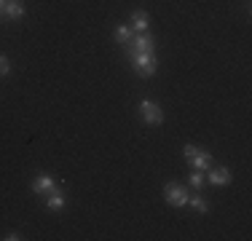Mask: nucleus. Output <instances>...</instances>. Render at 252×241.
I'll return each instance as SVG.
<instances>
[{"label": "nucleus", "instance_id": "9d476101", "mask_svg": "<svg viewBox=\"0 0 252 241\" xmlns=\"http://www.w3.org/2000/svg\"><path fill=\"white\" fill-rule=\"evenodd\" d=\"M46 204H49V209H62V206H65V193H62L59 185L49 193V201H46Z\"/></svg>", "mask_w": 252, "mask_h": 241}, {"label": "nucleus", "instance_id": "6e6552de", "mask_svg": "<svg viewBox=\"0 0 252 241\" xmlns=\"http://www.w3.org/2000/svg\"><path fill=\"white\" fill-rule=\"evenodd\" d=\"M129 22H131V27H134L137 32H145L148 24H151V16H148V11H134Z\"/></svg>", "mask_w": 252, "mask_h": 241}, {"label": "nucleus", "instance_id": "0eeeda50", "mask_svg": "<svg viewBox=\"0 0 252 241\" xmlns=\"http://www.w3.org/2000/svg\"><path fill=\"white\" fill-rule=\"evenodd\" d=\"M153 48H156L153 35H137L134 38V51H140V54H153Z\"/></svg>", "mask_w": 252, "mask_h": 241}, {"label": "nucleus", "instance_id": "9b49d317", "mask_svg": "<svg viewBox=\"0 0 252 241\" xmlns=\"http://www.w3.org/2000/svg\"><path fill=\"white\" fill-rule=\"evenodd\" d=\"M188 204H191V206H193V209H196V212H202V215H204V212L209 209L207 198H202V196H193V198H188Z\"/></svg>", "mask_w": 252, "mask_h": 241}, {"label": "nucleus", "instance_id": "2eb2a0df", "mask_svg": "<svg viewBox=\"0 0 252 241\" xmlns=\"http://www.w3.org/2000/svg\"><path fill=\"white\" fill-rule=\"evenodd\" d=\"M3 5H5V0H0V11H3Z\"/></svg>", "mask_w": 252, "mask_h": 241}, {"label": "nucleus", "instance_id": "f03ea898", "mask_svg": "<svg viewBox=\"0 0 252 241\" xmlns=\"http://www.w3.org/2000/svg\"><path fill=\"white\" fill-rule=\"evenodd\" d=\"M131 65H134V70L140 72L142 78H148V75H153V72H156L158 62H156V56H153V54H140V51H131Z\"/></svg>", "mask_w": 252, "mask_h": 241}, {"label": "nucleus", "instance_id": "7ed1b4c3", "mask_svg": "<svg viewBox=\"0 0 252 241\" xmlns=\"http://www.w3.org/2000/svg\"><path fill=\"white\" fill-rule=\"evenodd\" d=\"M140 116H142V120H145V123H153V126L164 123L161 107H158L156 102H151V99H142V102H140Z\"/></svg>", "mask_w": 252, "mask_h": 241}, {"label": "nucleus", "instance_id": "423d86ee", "mask_svg": "<svg viewBox=\"0 0 252 241\" xmlns=\"http://www.w3.org/2000/svg\"><path fill=\"white\" fill-rule=\"evenodd\" d=\"M209 182H212V185H228V182H231V171H228L226 166L209 169Z\"/></svg>", "mask_w": 252, "mask_h": 241}, {"label": "nucleus", "instance_id": "20e7f679", "mask_svg": "<svg viewBox=\"0 0 252 241\" xmlns=\"http://www.w3.org/2000/svg\"><path fill=\"white\" fill-rule=\"evenodd\" d=\"M54 188H56V182L51 180V177H46V174H41V177L32 180V193H38V196H49Z\"/></svg>", "mask_w": 252, "mask_h": 241}, {"label": "nucleus", "instance_id": "ddd939ff", "mask_svg": "<svg viewBox=\"0 0 252 241\" xmlns=\"http://www.w3.org/2000/svg\"><path fill=\"white\" fill-rule=\"evenodd\" d=\"M202 185H204V174L193 169V171H191V188H193V191H199Z\"/></svg>", "mask_w": 252, "mask_h": 241}, {"label": "nucleus", "instance_id": "f8f14e48", "mask_svg": "<svg viewBox=\"0 0 252 241\" xmlns=\"http://www.w3.org/2000/svg\"><path fill=\"white\" fill-rule=\"evenodd\" d=\"M116 40H118V43L131 40V27H129V24H121V27H118V30H116Z\"/></svg>", "mask_w": 252, "mask_h": 241}, {"label": "nucleus", "instance_id": "1a4fd4ad", "mask_svg": "<svg viewBox=\"0 0 252 241\" xmlns=\"http://www.w3.org/2000/svg\"><path fill=\"white\" fill-rule=\"evenodd\" d=\"M3 14L8 16V19H19V16H25V5H22V3H16V0H5Z\"/></svg>", "mask_w": 252, "mask_h": 241}, {"label": "nucleus", "instance_id": "39448f33", "mask_svg": "<svg viewBox=\"0 0 252 241\" xmlns=\"http://www.w3.org/2000/svg\"><path fill=\"white\" fill-rule=\"evenodd\" d=\"M188 164H191V169H196V171H209L212 169V156H209V153H204V150H196Z\"/></svg>", "mask_w": 252, "mask_h": 241}, {"label": "nucleus", "instance_id": "f257e3e1", "mask_svg": "<svg viewBox=\"0 0 252 241\" xmlns=\"http://www.w3.org/2000/svg\"><path fill=\"white\" fill-rule=\"evenodd\" d=\"M164 198H167V204L180 209V206H188L191 193H188V188H182L180 182H167V185H164Z\"/></svg>", "mask_w": 252, "mask_h": 241}, {"label": "nucleus", "instance_id": "4468645a", "mask_svg": "<svg viewBox=\"0 0 252 241\" xmlns=\"http://www.w3.org/2000/svg\"><path fill=\"white\" fill-rule=\"evenodd\" d=\"M8 72H11V62H8V56L0 54V75H8Z\"/></svg>", "mask_w": 252, "mask_h": 241}]
</instances>
